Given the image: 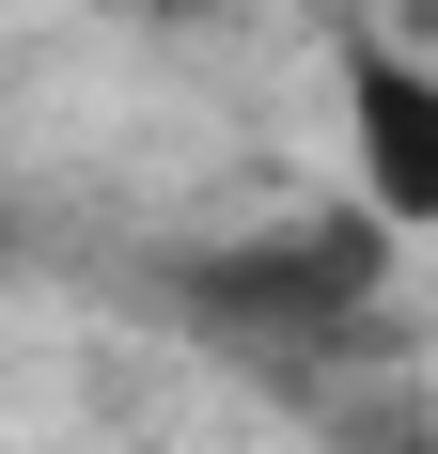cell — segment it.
Masks as SVG:
<instances>
[{
	"instance_id": "6da1fadb",
	"label": "cell",
	"mask_w": 438,
	"mask_h": 454,
	"mask_svg": "<svg viewBox=\"0 0 438 454\" xmlns=\"http://www.w3.org/2000/svg\"><path fill=\"white\" fill-rule=\"evenodd\" d=\"M376 267H392V235L360 220V204H329V220H298V235L204 251V267H188V298H204V329H235V345L313 361V345H345V329L376 314Z\"/></svg>"
},
{
	"instance_id": "7a4b0ae2",
	"label": "cell",
	"mask_w": 438,
	"mask_h": 454,
	"mask_svg": "<svg viewBox=\"0 0 438 454\" xmlns=\"http://www.w3.org/2000/svg\"><path fill=\"white\" fill-rule=\"evenodd\" d=\"M345 188L376 235H438V63L423 47H345Z\"/></svg>"
}]
</instances>
